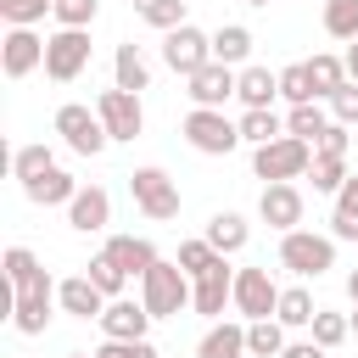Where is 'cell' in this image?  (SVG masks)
I'll list each match as a JSON object with an SVG mask.
<instances>
[{
  "mask_svg": "<svg viewBox=\"0 0 358 358\" xmlns=\"http://www.w3.org/2000/svg\"><path fill=\"white\" fill-rule=\"evenodd\" d=\"M56 302H62V313H73V319H101V313H106V296L95 291L90 274L62 280V285H56Z\"/></svg>",
  "mask_w": 358,
  "mask_h": 358,
  "instance_id": "cell-19",
  "label": "cell"
},
{
  "mask_svg": "<svg viewBox=\"0 0 358 358\" xmlns=\"http://www.w3.org/2000/svg\"><path fill=\"white\" fill-rule=\"evenodd\" d=\"M84 274L95 280V291H101L106 302H112V296H123V285H129V274H123V268H117L106 252H101V257H90V268H84Z\"/></svg>",
  "mask_w": 358,
  "mask_h": 358,
  "instance_id": "cell-37",
  "label": "cell"
},
{
  "mask_svg": "<svg viewBox=\"0 0 358 358\" xmlns=\"http://www.w3.org/2000/svg\"><path fill=\"white\" fill-rule=\"evenodd\" d=\"M45 11H56V0H0L6 28H34V22H45Z\"/></svg>",
  "mask_w": 358,
  "mask_h": 358,
  "instance_id": "cell-38",
  "label": "cell"
},
{
  "mask_svg": "<svg viewBox=\"0 0 358 358\" xmlns=\"http://www.w3.org/2000/svg\"><path fill=\"white\" fill-rule=\"evenodd\" d=\"M173 263H179V268H185L190 280H201V274H207V268L218 263V252H213L207 241H179V257H173Z\"/></svg>",
  "mask_w": 358,
  "mask_h": 358,
  "instance_id": "cell-39",
  "label": "cell"
},
{
  "mask_svg": "<svg viewBox=\"0 0 358 358\" xmlns=\"http://www.w3.org/2000/svg\"><path fill=\"white\" fill-rule=\"evenodd\" d=\"M95 11H101L95 0H62V6H56V22H62V28H90Z\"/></svg>",
  "mask_w": 358,
  "mask_h": 358,
  "instance_id": "cell-42",
  "label": "cell"
},
{
  "mask_svg": "<svg viewBox=\"0 0 358 358\" xmlns=\"http://www.w3.org/2000/svg\"><path fill=\"white\" fill-rule=\"evenodd\" d=\"M56 134H62V145H67L73 157H101V151L112 145V134H106V123H101V112H90V106H78V101H67V106H56Z\"/></svg>",
  "mask_w": 358,
  "mask_h": 358,
  "instance_id": "cell-4",
  "label": "cell"
},
{
  "mask_svg": "<svg viewBox=\"0 0 358 358\" xmlns=\"http://www.w3.org/2000/svg\"><path fill=\"white\" fill-rule=\"evenodd\" d=\"M134 17L173 34V28H185V0H134Z\"/></svg>",
  "mask_w": 358,
  "mask_h": 358,
  "instance_id": "cell-31",
  "label": "cell"
},
{
  "mask_svg": "<svg viewBox=\"0 0 358 358\" xmlns=\"http://www.w3.org/2000/svg\"><path fill=\"white\" fill-rule=\"evenodd\" d=\"M0 67H6V78H28L34 67H45V39H39L34 28H6V39H0Z\"/></svg>",
  "mask_w": 358,
  "mask_h": 358,
  "instance_id": "cell-13",
  "label": "cell"
},
{
  "mask_svg": "<svg viewBox=\"0 0 358 358\" xmlns=\"http://www.w3.org/2000/svg\"><path fill=\"white\" fill-rule=\"evenodd\" d=\"M84 67H90V28H56L45 39V78L73 84Z\"/></svg>",
  "mask_w": 358,
  "mask_h": 358,
  "instance_id": "cell-6",
  "label": "cell"
},
{
  "mask_svg": "<svg viewBox=\"0 0 358 358\" xmlns=\"http://www.w3.org/2000/svg\"><path fill=\"white\" fill-rule=\"evenodd\" d=\"M162 62H168L179 78H196L201 67H213V34H201L196 22L162 34Z\"/></svg>",
  "mask_w": 358,
  "mask_h": 358,
  "instance_id": "cell-8",
  "label": "cell"
},
{
  "mask_svg": "<svg viewBox=\"0 0 358 358\" xmlns=\"http://www.w3.org/2000/svg\"><path fill=\"white\" fill-rule=\"evenodd\" d=\"M106 257H112L129 280H145V274L162 263V257H157V246H151L145 235H112V241H106Z\"/></svg>",
  "mask_w": 358,
  "mask_h": 358,
  "instance_id": "cell-18",
  "label": "cell"
},
{
  "mask_svg": "<svg viewBox=\"0 0 358 358\" xmlns=\"http://www.w3.org/2000/svg\"><path fill=\"white\" fill-rule=\"evenodd\" d=\"M39 274H45V263H39V257H34L28 246H6V285H11V291L34 285Z\"/></svg>",
  "mask_w": 358,
  "mask_h": 358,
  "instance_id": "cell-33",
  "label": "cell"
},
{
  "mask_svg": "<svg viewBox=\"0 0 358 358\" xmlns=\"http://www.w3.org/2000/svg\"><path fill=\"white\" fill-rule=\"evenodd\" d=\"M347 78H352V84H358V39H352V45H347Z\"/></svg>",
  "mask_w": 358,
  "mask_h": 358,
  "instance_id": "cell-48",
  "label": "cell"
},
{
  "mask_svg": "<svg viewBox=\"0 0 358 358\" xmlns=\"http://www.w3.org/2000/svg\"><path fill=\"white\" fill-rule=\"evenodd\" d=\"M252 56V28H241V22H224L218 34H213V62H224V67H241Z\"/></svg>",
  "mask_w": 358,
  "mask_h": 358,
  "instance_id": "cell-26",
  "label": "cell"
},
{
  "mask_svg": "<svg viewBox=\"0 0 358 358\" xmlns=\"http://www.w3.org/2000/svg\"><path fill=\"white\" fill-rule=\"evenodd\" d=\"M280 358H324V347H319V341H285Z\"/></svg>",
  "mask_w": 358,
  "mask_h": 358,
  "instance_id": "cell-47",
  "label": "cell"
},
{
  "mask_svg": "<svg viewBox=\"0 0 358 358\" xmlns=\"http://www.w3.org/2000/svg\"><path fill=\"white\" fill-rule=\"evenodd\" d=\"M308 168H313V145L296 134H280V140L252 151V173L263 185H296V179H308Z\"/></svg>",
  "mask_w": 358,
  "mask_h": 358,
  "instance_id": "cell-1",
  "label": "cell"
},
{
  "mask_svg": "<svg viewBox=\"0 0 358 358\" xmlns=\"http://www.w3.org/2000/svg\"><path fill=\"white\" fill-rule=\"evenodd\" d=\"M280 95H285L291 106H308V101H319V95H313V78H308V67H302V62L280 73Z\"/></svg>",
  "mask_w": 358,
  "mask_h": 358,
  "instance_id": "cell-40",
  "label": "cell"
},
{
  "mask_svg": "<svg viewBox=\"0 0 358 358\" xmlns=\"http://www.w3.org/2000/svg\"><path fill=\"white\" fill-rule=\"evenodd\" d=\"M324 34L330 39H358V0H324Z\"/></svg>",
  "mask_w": 358,
  "mask_h": 358,
  "instance_id": "cell-34",
  "label": "cell"
},
{
  "mask_svg": "<svg viewBox=\"0 0 358 358\" xmlns=\"http://www.w3.org/2000/svg\"><path fill=\"white\" fill-rule=\"evenodd\" d=\"M336 213H352L358 218V173H347V185L336 190Z\"/></svg>",
  "mask_w": 358,
  "mask_h": 358,
  "instance_id": "cell-46",
  "label": "cell"
},
{
  "mask_svg": "<svg viewBox=\"0 0 358 358\" xmlns=\"http://www.w3.org/2000/svg\"><path fill=\"white\" fill-rule=\"evenodd\" d=\"M280 134H285V123H280V112H274V106L241 112V140H252V151H257V145H268V140H280Z\"/></svg>",
  "mask_w": 358,
  "mask_h": 358,
  "instance_id": "cell-29",
  "label": "cell"
},
{
  "mask_svg": "<svg viewBox=\"0 0 358 358\" xmlns=\"http://www.w3.org/2000/svg\"><path fill=\"white\" fill-rule=\"evenodd\" d=\"M67 224H73L78 235H101V229L112 224V196H106L101 185H84V190L73 196V207H67Z\"/></svg>",
  "mask_w": 358,
  "mask_h": 358,
  "instance_id": "cell-17",
  "label": "cell"
},
{
  "mask_svg": "<svg viewBox=\"0 0 358 358\" xmlns=\"http://www.w3.org/2000/svg\"><path fill=\"white\" fill-rule=\"evenodd\" d=\"M313 151H330V157H347V123H330L324 134H319V145Z\"/></svg>",
  "mask_w": 358,
  "mask_h": 358,
  "instance_id": "cell-44",
  "label": "cell"
},
{
  "mask_svg": "<svg viewBox=\"0 0 358 358\" xmlns=\"http://www.w3.org/2000/svg\"><path fill=\"white\" fill-rule=\"evenodd\" d=\"M330 123H336V117H324V106H319V101H308V106H291V117H285V134H296V140L319 145V134H324Z\"/></svg>",
  "mask_w": 358,
  "mask_h": 358,
  "instance_id": "cell-28",
  "label": "cell"
},
{
  "mask_svg": "<svg viewBox=\"0 0 358 358\" xmlns=\"http://www.w3.org/2000/svg\"><path fill=\"white\" fill-rule=\"evenodd\" d=\"M347 319H352V330H358V308H352V313H347Z\"/></svg>",
  "mask_w": 358,
  "mask_h": 358,
  "instance_id": "cell-50",
  "label": "cell"
},
{
  "mask_svg": "<svg viewBox=\"0 0 358 358\" xmlns=\"http://www.w3.org/2000/svg\"><path fill=\"white\" fill-rule=\"evenodd\" d=\"M196 358H246V319H218L196 341Z\"/></svg>",
  "mask_w": 358,
  "mask_h": 358,
  "instance_id": "cell-20",
  "label": "cell"
},
{
  "mask_svg": "<svg viewBox=\"0 0 358 358\" xmlns=\"http://www.w3.org/2000/svg\"><path fill=\"white\" fill-rule=\"evenodd\" d=\"M308 330H313V341H319V347L330 352V347H341V341L352 336V319H347V313H330V308H319Z\"/></svg>",
  "mask_w": 358,
  "mask_h": 358,
  "instance_id": "cell-36",
  "label": "cell"
},
{
  "mask_svg": "<svg viewBox=\"0 0 358 358\" xmlns=\"http://www.w3.org/2000/svg\"><path fill=\"white\" fill-rule=\"evenodd\" d=\"M56 6H62V0H56Z\"/></svg>",
  "mask_w": 358,
  "mask_h": 358,
  "instance_id": "cell-53",
  "label": "cell"
},
{
  "mask_svg": "<svg viewBox=\"0 0 358 358\" xmlns=\"http://www.w3.org/2000/svg\"><path fill=\"white\" fill-rule=\"evenodd\" d=\"M78 190H84V185H78L67 168H50V173H39L34 185H22V196H28L34 207H73Z\"/></svg>",
  "mask_w": 358,
  "mask_h": 358,
  "instance_id": "cell-21",
  "label": "cell"
},
{
  "mask_svg": "<svg viewBox=\"0 0 358 358\" xmlns=\"http://www.w3.org/2000/svg\"><path fill=\"white\" fill-rule=\"evenodd\" d=\"M129 196H134V207H140L145 218H157V224L179 218V185H173L162 168H134V173H129Z\"/></svg>",
  "mask_w": 358,
  "mask_h": 358,
  "instance_id": "cell-7",
  "label": "cell"
},
{
  "mask_svg": "<svg viewBox=\"0 0 358 358\" xmlns=\"http://www.w3.org/2000/svg\"><path fill=\"white\" fill-rule=\"evenodd\" d=\"M330 241H358V218L352 213H330Z\"/></svg>",
  "mask_w": 358,
  "mask_h": 358,
  "instance_id": "cell-45",
  "label": "cell"
},
{
  "mask_svg": "<svg viewBox=\"0 0 358 358\" xmlns=\"http://www.w3.org/2000/svg\"><path fill=\"white\" fill-rule=\"evenodd\" d=\"M302 67H308V78H313V95H319V101H330V95H336L341 84H347V56L313 50V56H308Z\"/></svg>",
  "mask_w": 358,
  "mask_h": 358,
  "instance_id": "cell-25",
  "label": "cell"
},
{
  "mask_svg": "<svg viewBox=\"0 0 358 358\" xmlns=\"http://www.w3.org/2000/svg\"><path fill=\"white\" fill-rule=\"evenodd\" d=\"M67 358H95V352H67Z\"/></svg>",
  "mask_w": 358,
  "mask_h": 358,
  "instance_id": "cell-51",
  "label": "cell"
},
{
  "mask_svg": "<svg viewBox=\"0 0 358 358\" xmlns=\"http://www.w3.org/2000/svg\"><path fill=\"white\" fill-rule=\"evenodd\" d=\"M347 296H352V308H358V268L347 274Z\"/></svg>",
  "mask_w": 358,
  "mask_h": 358,
  "instance_id": "cell-49",
  "label": "cell"
},
{
  "mask_svg": "<svg viewBox=\"0 0 358 358\" xmlns=\"http://www.w3.org/2000/svg\"><path fill=\"white\" fill-rule=\"evenodd\" d=\"M190 291H196V280H190L179 263H157V268L140 280V302H145L151 319H173L179 308H190Z\"/></svg>",
  "mask_w": 358,
  "mask_h": 358,
  "instance_id": "cell-2",
  "label": "cell"
},
{
  "mask_svg": "<svg viewBox=\"0 0 358 358\" xmlns=\"http://www.w3.org/2000/svg\"><path fill=\"white\" fill-rule=\"evenodd\" d=\"M274 308H280V285L268 280V268H235V313L257 324V319H274Z\"/></svg>",
  "mask_w": 358,
  "mask_h": 358,
  "instance_id": "cell-10",
  "label": "cell"
},
{
  "mask_svg": "<svg viewBox=\"0 0 358 358\" xmlns=\"http://www.w3.org/2000/svg\"><path fill=\"white\" fill-rule=\"evenodd\" d=\"M190 308L201 313V319H224V308H235V268H229V257H218L201 280H196V291H190Z\"/></svg>",
  "mask_w": 358,
  "mask_h": 358,
  "instance_id": "cell-12",
  "label": "cell"
},
{
  "mask_svg": "<svg viewBox=\"0 0 358 358\" xmlns=\"http://www.w3.org/2000/svg\"><path fill=\"white\" fill-rule=\"evenodd\" d=\"M246 352H252V358H280V352H285V324H280V319L246 324Z\"/></svg>",
  "mask_w": 358,
  "mask_h": 358,
  "instance_id": "cell-30",
  "label": "cell"
},
{
  "mask_svg": "<svg viewBox=\"0 0 358 358\" xmlns=\"http://www.w3.org/2000/svg\"><path fill=\"white\" fill-rule=\"evenodd\" d=\"M112 84L129 90V95L151 90V62L140 56V45H117V50H112Z\"/></svg>",
  "mask_w": 358,
  "mask_h": 358,
  "instance_id": "cell-23",
  "label": "cell"
},
{
  "mask_svg": "<svg viewBox=\"0 0 358 358\" xmlns=\"http://www.w3.org/2000/svg\"><path fill=\"white\" fill-rule=\"evenodd\" d=\"M308 179H313V190H324V196H336V190L347 185V157H330V151H313V168H308Z\"/></svg>",
  "mask_w": 358,
  "mask_h": 358,
  "instance_id": "cell-32",
  "label": "cell"
},
{
  "mask_svg": "<svg viewBox=\"0 0 358 358\" xmlns=\"http://www.w3.org/2000/svg\"><path fill=\"white\" fill-rule=\"evenodd\" d=\"M95 112H101V123H106L112 140H140V129H145V106H140V95H129V90H117V84L95 95Z\"/></svg>",
  "mask_w": 358,
  "mask_h": 358,
  "instance_id": "cell-11",
  "label": "cell"
},
{
  "mask_svg": "<svg viewBox=\"0 0 358 358\" xmlns=\"http://www.w3.org/2000/svg\"><path fill=\"white\" fill-rule=\"evenodd\" d=\"M274 95H280V73H268V67H241L235 101H241L246 112H257V106H274Z\"/></svg>",
  "mask_w": 358,
  "mask_h": 358,
  "instance_id": "cell-24",
  "label": "cell"
},
{
  "mask_svg": "<svg viewBox=\"0 0 358 358\" xmlns=\"http://www.w3.org/2000/svg\"><path fill=\"white\" fill-rule=\"evenodd\" d=\"M56 168V157H50V145H17V157H11V173L22 179V185H34L39 173H50Z\"/></svg>",
  "mask_w": 358,
  "mask_h": 358,
  "instance_id": "cell-35",
  "label": "cell"
},
{
  "mask_svg": "<svg viewBox=\"0 0 358 358\" xmlns=\"http://www.w3.org/2000/svg\"><path fill=\"white\" fill-rule=\"evenodd\" d=\"M330 117H336V123H347V129H358V84H352V78L330 95Z\"/></svg>",
  "mask_w": 358,
  "mask_h": 358,
  "instance_id": "cell-41",
  "label": "cell"
},
{
  "mask_svg": "<svg viewBox=\"0 0 358 358\" xmlns=\"http://www.w3.org/2000/svg\"><path fill=\"white\" fill-rule=\"evenodd\" d=\"M185 84H190L185 95H190L196 106H207V112H224V101L235 95L241 73H235V67H224V62H213V67H201V73H196V78H185Z\"/></svg>",
  "mask_w": 358,
  "mask_h": 358,
  "instance_id": "cell-16",
  "label": "cell"
},
{
  "mask_svg": "<svg viewBox=\"0 0 358 358\" xmlns=\"http://www.w3.org/2000/svg\"><path fill=\"white\" fill-rule=\"evenodd\" d=\"M246 6H268V0H246Z\"/></svg>",
  "mask_w": 358,
  "mask_h": 358,
  "instance_id": "cell-52",
  "label": "cell"
},
{
  "mask_svg": "<svg viewBox=\"0 0 358 358\" xmlns=\"http://www.w3.org/2000/svg\"><path fill=\"white\" fill-rule=\"evenodd\" d=\"M50 308H62V302H56V280H50V274H39L34 285L11 291V324H17L22 336H45Z\"/></svg>",
  "mask_w": 358,
  "mask_h": 358,
  "instance_id": "cell-9",
  "label": "cell"
},
{
  "mask_svg": "<svg viewBox=\"0 0 358 358\" xmlns=\"http://www.w3.org/2000/svg\"><path fill=\"white\" fill-rule=\"evenodd\" d=\"M179 134H185L190 151H201V157H229V151L241 145V123H229L224 112H207V106H190L185 123H179Z\"/></svg>",
  "mask_w": 358,
  "mask_h": 358,
  "instance_id": "cell-5",
  "label": "cell"
},
{
  "mask_svg": "<svg viewBox=\"0 0 358 358\" xmlns=\"http://www.w3.org/2000/svg\"><path fill=\"white\" fill-rule=\"evenodd\" d=\"M201 241H207L218 257H235V252H246L252 229H246V218H241V213H229V207H224V213H213V218H207V235H201Z\"/></svg>",
  "mask_w": 358,
  "mask_h": 358,
  "instance_id": "cell-22",
  "label": "cell"
},
{
  "mask_svg": "<svg viewBox=\"0 0 358 358\" xmlns=\"http://www.w3.org/2000/svg\"><path fill=\"white\" fill-rule=\"evenodd\" d=\"M95 324H101V336H106V341H145L151 313H145V302H134V296H112V302H106V313H101Z\"/></svg>",
  "mask_w": 358,
  "mask_h": 358,
  "instance_id": "cell-15",
  "label": "cell"
},
{
  "mask_svg": "<svg viewBox=\"0 0 358 358\" xmlns=\"http://www.w3.org/2000/svg\"><path fill=\"white\" fill-rule=\"evenodd\" d=\"M313 313H319V308H313V291H308V285H285V291H280V308H274V319H280L285 330H302V324H313Z\"/></svg>",
  "mask_w": 358,
  "mask_h": 358,
  "instance_id": "cell-27",
  "label": "cell"
},
{
  "mask_svg": "<svg viewBox=\"0 0 358 358\" xmlns=\"http://www.w3.org/2000/svg\"><path fill=\"white\" fill-rule=\"evenodd\" d=\"M95 358H157V347L151 341H101Z\"/></svg>",
  "mask_w": 358,
  "mask_h": 358,
  "instance_id": "cell-43",
  "label": "cell"
},
{
  "mask_svg": "<svg viewBox=\"0 0 358 358\" xmlns=\"http://www.w3.org/2000/svg\"><path fill=\"white\" fill-rule=\"evenodd\" d=\"M280 268H291L296 280H319L324 268H336V241L313 229H291L280 235Z\"/></svg>",
  "mask_w": 358,
  "mask_h": 358,
  "instance_id": "cell-3",
  "label": "cell"
},
{
  "mask_svg": "<svg viewBox=\"0 0 358 358\" xmlns=\"http://www.w3.org/2000/svg\"><path fill=\"white\" fill-rule=\"evenodd\" d=\"M257 218H263L268 229H280V235L302 229V190H296V185H263V196H257Z\"/></svg>",
  "mask_w": 358,
  "mask_h": 358,
  "instance_id": "cell-14",
  "label": "cell"
}]
</instances>
